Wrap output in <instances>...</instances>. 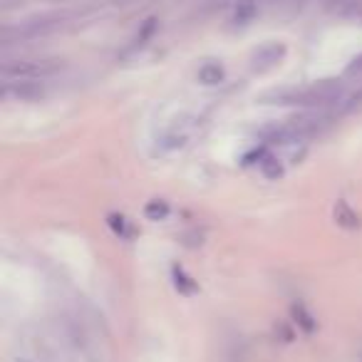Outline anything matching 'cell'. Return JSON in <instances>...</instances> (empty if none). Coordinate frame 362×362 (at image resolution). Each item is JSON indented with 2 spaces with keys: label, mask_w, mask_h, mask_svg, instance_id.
I'll list each match as a JSON object with an SVG mask.
<instances>
[{
  "label": "cell",
  "mask_w": 362,
  "mask_h": 362,
  "mask_svg": "<svg viewBox=\"0 0 362 362\" xmlns=\"http://www.w3.org/2000/svg\"><path fill=\"white\" fill-rule=\"evenodd\" d=\"M345 97V85L342 80H320L313 82L308 87H291V90H281V92H271L263 100L273 102V105H300V107H327L342 102Z\"/></svg>",
  "instance_id": "obj_1"
},
{
  "label": "cell",
  "mask_w": 362,
  "mask_h": 362,
  "mask_svg": "<svg viewBox=\"0 0 362 362\" xmlns=\"http://www.w3.org/2000/svg\"><path fill=\"white\" fill-rule=\"evenodd\" d=\"M72 18H75V13L70 11L42 13V16L28 18V21L18 23L16 28L8 25L6 33H3V40H6V45H11V42H25V40H35V37H45L50 33H57L60 28H65Z\"/></svg>",
  "instance_id": "obj_2"
},
{
  "label": "cell",
  "mask_w": 362,
  "mask_h": 362,
  "mask_svg": "<svg viewBox=\"0 0 362 362\" xmlns=\"http://www.w3.org/2000/svg\"><path fill=\"white\" fill-rule=\"evenodd\" d=\"M65 70V60L57 57H45V60H16L6 62L0 75L3 82H21V80H42L50 82L52 77H57Z\"/></svg>",
  "instance_id": "obj_3"
},
{
  "label": "cell",
  "mask_w": 362,
  "mask_h": 362,
  "mask_svg": "<svg viewBox=\"0 0 362 362\" xmlns=\"http://www.w3.org/2000/svg\"><path fill=\"white\" fill-rule=\"evenodd\" d=\"M197 129H199V117L197 115L176 117V119L159 134V139H156V149L164 151V154H166V151L184 149V146L194 139Z\"/></svg>",
  "instance_id": "obj_4"
},
{
  "label": "cell",
  "mask_w": 362,
  "mask_h": 362,
  "mask_svg": "<svg viewBox=\"0 0 362 362\" xmlns=\"http://www.w3.org/2000/svg\"><path fill=\"white\" fill-rule=\"evenodd\" d=\"M50 95V82L42 80H21L3 82V97L16 102H40Z\"/></svg>",
  "instance_id": "obj_5"
},
{
  "label": "cell",
  "mask_w": 362,
  "mask_h": 362,
  "mask_svg": "<svg viewBox=\"0 0 362 362\" xmlns=\"http://www.w3.org/2000/svg\"><path fill=\"white\" fill-rule=\"evenodd\" d=\"M288 55V45L281 40H268L263 45H258L251 52V67L253 72H268L273 67H278Z\"/></svg>",
  "instance_id": "obj_6"
},
{
  "label": "cell",
  "mask_w": 362,
  "mask_h": 362,
  "mask_svg": "<svg viewBox=\"0 0 362 362\" xmlns=\"http://www.w3.org/2000/svg\"><path fill=\"white\" fill-rule=\"evenodd\" d=\"M223 77H226V70H223V65L218 60L204 62V65L197 70V80L202 82L204 87H216V85H221Z\"/></svg>",
  "instance_id": "obj_7"
},
{
  "label": "cell",
  "mask_w": 362,
  "mask_h": 362,
  "mask_svg": "<svg viewBox=\"0 0 362 362\" xmlns=\"http://www.w3.org/2000/svg\"><path fill=\"white\" fill-rule=\"evenodd\" d=\"M258 11H261L258 0H238L236 8H233L231 23H233V25H248V23L258 16Z\"/></svg>",
  "instance_id": "obj_8"
},
{
  "label": "cell",
  "mask_w": 362,
  "mask_h": 362,
  "mask_svg": "<svg viewBox=\"0 0 362 362\" xmlns=\"http://www.w3.org/2000/svg\"><path fill=\"white\" fill-rule=\"evenodd\" d=\"M335 218H337V223H340V226H345V228H357V226H360V218H357V214L352 211L345 202H337Z\"/></svg>",
  "instance_id": "obj_9"
},
{
  "label": "cell",
  "mask_w": 362,
  "mask_h": 362,
  "mask_svg": "<svg viewBox=\"0 0 362 362\" xmlns=\"http://www.w3.org/2000/svg\"><path fill=\"white\" fill-rule=\"evenodd\" d=\"M261 171H263V176H268V179H278V176L283 174V166H281V159L278 156H263V161H261Z\"/></svg>",
  "instance_id": "obj_10"
},
{
  "label": "cell",
  "mask_w": 362,
  "mask_h": 362,
  "mask_svg": "<svg viewBox=\"0 0 362 362\" xmlns=\"http://www.w3.org/2000/svg\"><path fill=\"white\" fill-rule=\"evenodd\" d=\"M166 214H169V206H166L164 202H151L149 206H146V216L154 218V221H159V218H164Z\"/></svg>",
  "instance_id": "obj_11"
},
{
  "label": "cell",
  "mask_w": 362,
  "mask_h": 362,
  "mask_svg": "<svg viewBox=\"0 0 362 362\" xmlns=\"http://www.w3.org/2000/svg\"><path fill=\"white\" fill-rule=\"evenodd\" d=\"M362 75V55L352 57L350 65L345 67V77H360Z\"/></svg>",
  "instance_id": "obj_12"
},
{
  "label": "cell",
  "mask_w": 362,
  "mask_h": 362,
  "mask_svg": "<svg viewBox=\"0 0 362 362\" xmlns=\"http://www.w3.org/2000/svg\"><path fill=\"white\" fill-rule=\"evenodd\" d=\"M13 362H35V360H30V357H16Z\"/></svg>",
  "instance_id": "obj_13"
},
{
  "label": "cell",
  "mask_w": 362,
  "mask_h": 362,
  "mask_svg": "<svg viewBox=\"0 0 362 362\" xmlns=\"http://www.w3.org/2000/svg\"><path fill=\"white\" fill-rule=\"evenodd\" d=\"M360 362H362V357H360Z\"/></svg>",
  "instance_id": "obj_14"
}]
</instances>
